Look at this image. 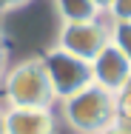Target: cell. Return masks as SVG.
<instances>
[{
	"label": "cell",
	"mask_w": 131,
	"mask_h": 134,
	"mask_svg": "<svg viewBox=\"0 0 131 134\" xmlns=\"http://www.w3.org/2000/svg\"><path fill=\"white\" fill-rule=\"evenodd\" d=\"M3 100L6 106H29V108H52L54 88L46 74V66L37 57H26L14 63L9 71H3Z\"/></svg>",
	"instance_id": "obj_1"
},
{
	"label": "cell",
	"mask_w": 131,
	"mask_h": 134,
	"mask_svg": "<svg viewBox=\"0 0 131 134\" xmlns=\"http://www.w3.org/2000/svg\"><path fill=\"white\" fill-rule=\"evenodd\" d=\"M60 111H63V120L69 123V129L77 134H103L108 126L117 123L114 94L97 83L60 100Z\"/></svg>",
	"instance_id": "obj_2"
},
{
	"label": "cell",
	"mask_w": 131,
	"mask_h": 134,
	"mask_svg": "<svg viewBox=\"0 0 131 134\" xmlns=\"http://www.w3.org/2000/svg\"><path fill=\"white\" fill-rule=\"evenodd\" d=\"M40 60H43V66H46V74H49V80H52V88H54V100L60 103V100H66V97H71V94H77L83 88H88L94 77H91V63H86V60H80L74 54L63 52V49H46V52L40 54Z\"/></svg>",
	"instance_id": "obj_3"
},
{
	"label": "cell",
	"mask_w": 131,
	"mask_h": 134,
	"mask_svg": "<svg viewBox=\"0 0 131 134\" xmlns=\"http://www.w3.org/2000/svg\"><path fill=\"white\" fill-rule=\"evenodd\" d=\"M108 20L105 17H94V20H80V23H63L57 31L54 46L63 52L74 54L80 60L91 63L97 54L108 46Z\"/></svg>",
	"instance_id": "obj_4"
},
{
	"label": "cell",
	"mask_w": 131,
	"mask_h": 134,
	"mask_svg": "<svg viewBox=\"0 0 131 134\" xmlns=\"http://www.w3.org/2000/svg\"><path fill=\"white\" fill-rule=\"evenodd\" d=\"M3 134H57V117L52 108L6 106L3 108Z\"/></svg>",
	"instance_id": "obj_5"
},
{
	"label": "cell",
	"mask_w": 131,
	"mask_h": 134,
	"mask_svg": "<svg viewBox=\"0 0 131 134\" xmlns=\"http://www.w3.org/2000/svg\"><path fill=\"white\" fill-rule=\"evenodd\" d=\"M91 77H94L97 86H103L105 91L117 94V91L128 83V77H131V63L108 43L103 52L91 60Z\"/></svg>",
	"instance_id": "obj_6"
},
{
	"label": "cell",
	"mask_w": 131,
	"mask_h": 134,
	"mask_svg": "<svg viewBox=\"0 0 131 134\" xmlns=\"http://www.w3.org/2000/svg\"><path fill=\"white\" fill-rule=\"evenodd\" d=\"M54 9L63 23H80V20H94L103 17L91 0H54Z\"/></svg>",
	"instance_id": "obj_7"
},
{
	"label": "cell",
	"mask_w": 131,
	"mask_h": 134,
	"mask_svg": "<svg viewBox=\"0 0 131 134\" xmlns=\"http://www.w3.org/2000/svg\"><path fill=\"white\" fill-rule=\"evenodd\" d=\"M108 40L131 63V23L128 20H108Z\"/></svg>",
	"instance_id": "obj_8"
},
{
	"label": "cell",
	"mask_w": 131,
	"mask_h": 134,
	"mask_svg": "<svg viewBox=\"0 0 131 134\" xmlns=\"http://www.w3.org/2000/svg\"><path fill=\"white\" fill-rule=\"evenodd\" d=\"M114 108H117V123L131 126V77H128V83L114 94Z\"/></svg>",
	"instance_id": "obj_9"
},
{
	"label": "cell",
	"mask_w": 131,
	"mask_h": 134,
	"mask_svg": "<svg viewBox=\"0 0 131 134\" xmlns=\"http://www.w3.org/2000/svg\"><path fill=\"white\" fill-rule=\"evenodd\" d=\"M108 20H128L131 23V0H111V6L105 9Z\"/></svg>",
	"instance_id": "obj_10"
},
{
	"label": "cell",
	"mask_w": 131,
	"mask_h": 134,
	"mask_svg": "<svg viewBox=\"0 0 131 134\" xmlns=\"http://www.w3.org/2000/svg\"><path fill=\"white\" fill-rule=\"evenodd\" d=\"M31 0H0V12H17V9H23L29 6Z\"/></svg>",
	"instance_id": "obj_11"
},
{
	"label": "cell",
	"mask_w": 131,
	"mask_h": 134,
	"mask_svg": "<svg viewBox=\"0 0 131 134\" xmlns=\"http://www.w3.org/2000/svg\"><path fill=\"white\" fill-rule=\"evenodd\" d=\"M103 134H131V126H123V123H114V126H108Z\"/></svg>",
	"instance_id": "obj_12"
},
{
	"label": "cell",
	"mask_w": 131,
	"mask_h": 134,
	"mask_svg": "<svg viewBox=\"0 0 131 134\" xmlns=\"http://www.w3.org/2000/svg\"><path fill=\"white\" fill-rule=\"evenodd\" d=\"M6 71V43H3V34H0V77Z\"/></svg>",
	"instance_id": "obj_13"
},
{
	"label": "cell",
	"mask_w": 131,
	"mask_h": 134,
	"mask_svg": "<svg viewBox=\"0 0 131 134\" xmlns=\"http://www.w3.org/2000/svg\"><path fill=\"white\" fill-rule=\"evenodd\" d=\"M91 3L97 6V12H100V14H103V17H105V9L111 6V0H91Z\"/></svg>",
	"instance_id": "obj_14"
},
{
	"label": "cell",
	"mask_w": 131,
	"mask_h": 134,
	"mask_svg": "<svg viewBox=\"0 0 131 134\" xmlns=\"http://www.w3.org/2000/svg\"><path fill=\"white\" fill-rule=\"evenodd\" d=\"M0 134H3V108H0Z\"/></svg>",
	"instance_id": "obj_15"
}]
</instances>
